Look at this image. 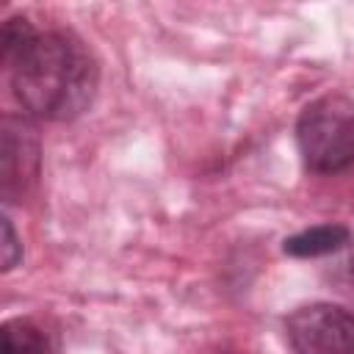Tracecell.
I'll use <instances>...</instances> for the list:
<instances>
[{
    "label": "cell",
    "instance_id": "cell-3",
    "mask_svg": "<svg viewBox=\"0 0 354 354\" xmlns=\"http://www.w3.org/2000/svg\"><path fill=\"white\" fill-rule=\"evenodd\" d=\"M285 332L296 354H354V313L329 301L293 310Z\"/></svg>",
    "mask_w": 354,
    "mask_h": 354
},
{
    "label": "cell",
    "instance_id": "cell-7",
    "mask_svg": "<svg viewBox=\"0 0 354 354\" xmlns=\"http://www.w3.org/2000/svg\"><path fill=\"white\" fill-rule=\"evenodd\" d=\"M19 257H22V249H19V243H17L14 227H11L8 218H3V268L11 271Z\"/></svg>",
    "mask_w": 354,
    "mask_h": 354
},
{
    "label": "cell",
    "instance_id": "cell-8",
    "mask_svg": "<svg viewBox=\"0 0 354 354\" xmlns=\"http://www.w3.org/2000/svg\"><path fill=\"white\" fill-rule=\"evenodd\" d=\"M332 282L337 285V290H340L343 296L354 299V254H351L348 260H343V263L335 266V271H332Z\"/></svg>",
    "mask_w": 354,
    "mask_h": 354
},
{
    "label": "cell",
    "instance_id": "cell-4",
    "mask_svg": "<svg viewBox=\"0 0 354 354\" xmlns=\"http://www.w3.org/2000/svg\"><path fill=\"white\" fill-rule=\"evenodd\" d=\"M0 160H3V196L14 199L25 194L39 177V138L28 119L6 116Z\"/></svg>",
    "mask_w": 354,
    "mask_h": 354
},
{
    "label": "cell",
    "instance_id": "cell-5",
    "mask_svg": "<svg viewBox=\"0 0 354 354\" xmlns=\"http://www.w3.org/2000/svg\"><path fill=\"white\" fill-rule=\"evenodd\" d=\"M3 354H61V346L33 318H11L3 324Z\"/></svg>",
    "mask_w": 354,
    "mask_h": 354
},
{
    "label": "cell",
    "instance_id": "cell-6",
    "mask_svg": "<svg viewBox=\"0 0 354 354\" xmlns=\"http://www.w3.org/2000/svg\"><path fill=\"white\" fill-rule=\"evenodd\" d=\"M351 243V230L343 224H318L304 232H296L285 241V252L293 257H321L332 254Z\"/></svg>",
    "mask_w": 354,
    "mask_h": 354
},
{
    "label": "cell",
    "instance_id": "cell-1",
    "mask_svg": "<svg viewBox=\"0 0 354 354\" xmlns=\"http://www.w3.org/2000/svg\"><path fill=\"white\" fill-rule=\"evenodd\" d=\"M3 58L22 111L47 122L83 113L97 91V61L64 30H36L25 17L3 25Z\"/></svg>",
    "mask_w": 354,
    "mask_h": 354
},
{
    "label": "cell",
    "instance_id": "cell-9",
    "mask_svg": "<svg viewBox=\"0 0 354 354\" xmlns=\"http://www.w3.org/2000/svg\"><path fill=\"white\" fill-rule=\"evenodd\" d=\"M216 354H241V351H227V348H224V351H216Z\"/></svg>",
    "mask_w": 354,
    "mask_h": 354
},
{
    "label": "cell",
    "instance_id": "cell-2",
    "mask_svg": "<svg viewBox=\"0 0 354 354\" xmlns=\"http://www.w3.org/2000/svg\"><path fill=\"white\" fill-rule=\"evenodd\" d=\"M301 160L315 174H337L354 166V100L326 94L310 102L296 122Z\"/></svg>",
    "mask_w": 354,
    "mask_h": 354
}]
</instances>
